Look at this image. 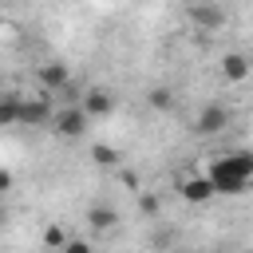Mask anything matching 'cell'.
<instances>
[{
	"label": "cell",
	"instance_id": "1",
	"mask_svg": "<svg viewBox=\"0 0 253 253\" xmlns=\"http://www.w3.org/2000/svg\"><path fill=\"white\" fill-rule=\"evenodd\" d=\"M210 182L217 186V194L237 198L245 194V186L253 182V150H229V154H213L206 162Z\"/></svg>",
	"mask_w": 253,
	"mask_h": 253
},
{
	"label": "cell",
	"instance_id": "2",
	"mask_svg": "<svg viewBox=\"0 0 253 253\" xmlns=\"http://www.w3.org/2000/svg\"><path fill=\"white\" fill-rule=\"evenodd\" d=\"M186 16H190V24H194L198 32H217V28H225V8H221L217 0H194V4L186 8Z\"/></svg>",
	"mask_w": 253,
	"mask_h": 253
},
{
	"label": "cell",
	"instance_id": "3",
	"mask_svg": "<svg viewBox=\"0 0 253 253\" xmlns=\"http://www.w3.org/2000/svg\"><path fill=\"white\" fill-rule=\"evenodd\" d=\"M225 126H229V107H225V103H210V107H202L198 119H194V134H198V138H213V134H221Z\"/></svg>",
	"mask_w": 253,
	"mask_h": 253
},
{
	"label": "cell",
	"instance_id": "4",
	"mask_svg": "<svg viewBox=\"0 0 253 253\" xmlns=\"http://www.w3.org/2000/svg\"><path fill=\"white\" fill-rule=\"evenodd\" d=\"M87 123H91V115L83 111V103H67L63 111H55V130L63 138H79L87 130Z\"/></svg>",
	"mask_w": 253,
	"mask_h": 253
},
{
	"label": "cell",
	"instance_id": "5",
	"mask_svg": "<svg viewBox=\"0 0 253 253\" xmlns=\"http://www.w3.org/2000/svg\"><path fill=\"white\" fill-rule=\"evenodd\" d=\"M217 71H221L225 83H245V79L253 75V63H249V55H241V51H225L221 63H217Z\"/></svg>",
	"mask_w": 253,
	"mask_h": 253
},
{
	"label": "cell",
	"instance_id": "6",
	"mask_svg": "<svg viewBox=\"0 0 253 253\" xmlns=\"http://www.w3.org/2000/svg\"><path fill=\"white\" fill-rule=\"evenodd\" d=\"M40 87L43 91H51V95H63L67 87H71V71H67V63H40Z\"/></svg>",
	"mask_w": 253,
	"mask_h": 253
},
{
	"label": "cell",
	"instance_id": "7",
	"mask_svg": "<svg viewBox=\"0 0 253 253\" xmlns=\"http://www.w3.org/2000/svg\"><path fill=\"white\" fill-rule=\"evenodd\" d=\"M182 198L186 202H194V206H202V202H210L213 194H217V186L210 182V174H190V178H182Z\"/></svg>",
	"mask_w": 253,
	"mask_h": 253
},
{
	"label": "cell",
	"instance_id": "8",
	"mask_svg": "<svg viewBox=\"0 0 253 253\" xmlns=\"http://www.w3.org/2000/svg\"><path fill=\"white\" fill-rule=\"evenodd\" d=\"M79 103H83V111H87L91 119H103V115H111V107H115V99H111L107 87H91Z\"/></svg>",
	"mask_w": 253,
	"mask_h": 253
},
{
	"label": "cell",
	"instance_id": "9",
	"mask_svg": "<svg viewBox=\"0 0 253 253\" xmlns=\"http://www.w3.org/2000/svg\"><path fill=\"white\" fill-rule=\"evenodd\" d=\"M87 225L99 229V233H111V229L119 225V213H115L111 206H91V210H87Z\"/></svg>",
	"mask_w": 253,
	"mask_h": 253
},
{
	"label": "cell",
	"instance_id": "10",
	"mask_svg": "<svg viewBox=\"0 0 253 253\" xmlns=\"http://www.w3.org/2000/svg\"><path fill=\"white\" fill-rule=\"evenodd\" d=\"M24 119V103H20V95H4V103H0V123L4 126H16Z\"/></svg>",
	"mask_w": 253,
	"mask_h": 253
},
{
	"label": "cell",
	"instance_id": "11",
	"mask_svg": "<svg viewBox=\"0 0 253 253\" xmlns=\"http://www.w3.org/2000/svg\"><path fill=\"white\" fill-rule=\"evenodd\" d=\"M146 103H150L154 111H166V107H174V91H170V87H150Z\"/></svg>",
	"mask_w": 253,
	"mask_h": 253
},
{
	"label": "cell",
	"instance_id": "12",
	"mask_svg": "<svg viewBox=\"0 0 253 253\" xmlns=\"http://www.w3.org/2000/svg\"><path fill=\"white\" fill-rule=\"evenodd\" d=\"M91 158H95L99 166H115V162H119V150L107 146V142H95V146H91Z\"/></svg>",
	"mask_w": 253,
	"mask_h": 253
},
{
	"label": "cell",
	"instance_id": "13",
	"mask_svg": "<svg viewBox=\"0 0 253 253\" xmlns=\"http://www.w3.org/2000/svg\"><path fill=\"white\" fill-rule=\"evenodd\" d=\"M43 245H47V249H63V245H67V233H63V225H55V221H51V225L43 229Z\"/></svg>",
	"mask_w": 253,
	"mask_h": 253
},
{
	"label": "cell",
	"instance_id": "14",
	"mask_svg": "<svg viewBox=\"0 0 253 253\" xmlns=\"http://www.w3.org/2000/svg\"><path fill=\"white\" fill-rule=\"evenodd\" d=\"M59 253H95V249H91V245H87L83 237H67V245H63Z\"/></svg>",
	"mask_w": 253,
	"mask_h": 253
},
{
	"label": "cell",
	"instance_id": "15",
	"mask_svg": "<svg viewBox=\"0 0 253 253\" xmlns=\"http://www.w3.org/2000/svg\"><path fill=\"white\" fill-rule=\"evenodd\" d=\"M158 210V198L154 194H142V213H154Z\"/></svg>",
	"mask_w": 253,
	"mask_h": 253
}]
</instances>
